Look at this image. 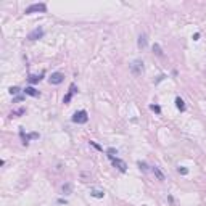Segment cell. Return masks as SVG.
<instances>
[{
  "mask_svg": "<svg viewBox=\"0 0 206 206\" xmlns=\"http://www.w3.org/2000/svg\"><path fill=\"white\" fill-rule=\"evenodd\" d=\"M71 121H73L74 124H87V122H89V113H87L85 109H79V111H76V113L73 114Z\"/></svg>",
  "mask_w": 206,
  "mask_h": 206,
  "instance_id": "cell-1",
  "label": "cell"
},
{
  "mask_svg": "<svg viewBox=\"0 0 206 206\" xmlns=\"http://www.w3.org/2000/svg\"><path fill=\"white\" fill-rule=\"evenodd\" d=\"M47 11V5L45 3H31L24 10L26 15H32V13H45Z\"/></svg>",
  "mask_w": 206,
  "mask_h": 206,
  "instance_id": "cell-2",
  "label": "cell"
},
{
  "mask_svg": "<svg viewBox=\"0 0 206 206\" xmlns=\"http://www.w3.org/2000/svg\"><path fill=\"white\" fill-rule=\"evenodd\" d=\"M143 68H145V66H143V61L142 60H134L129 65V69L134 76H140V74L143 73Z\"/></svg>",
  "mask_w": 206,
  "mask_h": 206,
  "instance_id": "cell-3",
  "label": "cell"
},
{
  "mask_svg": "<svg viewBox=\"0 0 206 206\" xmlns=\"http://www.w3.org/2000/svg\"><path fill=\"white\" fill-rule=\"evenodd\" d=\"M45 36V31H44V28L42 26H37L34 31H31V32L28 34V41H31V42H34V41H39V39H42V37Z\"/></svg>",
  "mask_w": 206,
  "mask_h": 206,
  "instance_id": "cell-4",
  "label": "cell"
},
{
  "mask_svg": "<svg viewBox=\"0 0 206 206\" xmlns=\"http://www.w3.org/2000/svg\"><path fill=\"white\" fill-rule=\"evenodd\" d=\"M63 81H65V74L58 73V71H57V73H52V76L49 77V82L52 85H60Z\"/></svg>",
  "mask_w": 206,
  "mask_h": 206,
  "instance_id": "cell-5",
  "label": "cell"
},
{
  "mask_svg": "<svg viewBox=\"0 0 206 206\" xmlns=\"http://www.w3.org/2000/svg\"><path fill=\"white\" fill-rule=\"evenodd\" d=\"M111 161H113V166L119 171V172H127V164H126V161H122L121 158L116 156V158H113Z\"/></svg>",
  "mask_w": 206,
  "mask_h": 206,
  "instance_id": "cell-6",
  "label": "cell"
},
{
  "mask_svg": "<svg viewBox=\"0 0 206 206\" xmlns=\"http://www.w3.org/2000/svg\"><path fill=\"white\" fill-rule=\"evenodd\" d=\"M77 92V89H76V84H71L69 85V90H68V93L65 95V98H63V103L65 105H69V101H71V98H73V95Z\"/></svg>",
  "mask_w": 206,
  "mask_h": 206,
  "instance_id": "cell-7",
  "label": "cell"
},
{
  "mask_svg": "<svg viewBox=\"0 0 206 206\" xmlns=\"http://www.w3.org/2000/svg\"><path fill=\"white\" fill-rule=\"evenodd\" d=\"M147 45H148V36H147V34H140V36H138V41H137V47L140 50H145Z\"/></svg>",
  "mask_w": 206,
  "mask_h": 206,
  "instance_id": "cell-8",
  "label": "cell"
},
{
  "mask_svg": "<svg viewBox=\"0 0 206 206\" xmlns=\"http://www.w3.org/2000/svg\"><path fill=\"white\" fill-rule=\"evenodd\" d=\"M151 172L155 174V177H156L159 182H164V180H166V176H164V172H163V171L159 169L158 166H153V168H151Z\"/></svg>",
  "mask_w": 206,
  "mask_h": 206,
  "instance_id": "cell-9",
  "label": "cell"
},
{
  "mask_svg": "<svg viewBox=\"0 0 206 206\" xmlns=\"http://www.w3.org/2000/svg\"><path fill=\"white\" fill-rule=\"evenodd\" d=\"M23 92H24V95H29V97H39V95H41V92H39L36 87H32V85H28Z\"/></svg>",
  "mask_w": 206,
  "mask_h": 206,
  "instance_id": "cell-10",
  "label": "cell"
},
{
  "mask_svg": "<svg viewBox=\"0 0 206 206\" xmlns=\"http://www.w3.org/2000/svg\"><path fill=\"white\" fill-rule=\"evenodd\" d=\"M42 77H44V73H42L41 76H37V74H29L28 82H29V84H39V82L42 81Z\"/></svg>",
  "mask_w": 206,
  "mask_h": 206,
  "instance_id": "cell-11",
  "label": "cell"
},
{
  "mask_svg": "<svg viewBox=\"0 0 206 206\" xmlns=\"http://www.w3.org/2000/svg\"><path fill=\"white\" fill-rule=\"evenodd\" d=\"M61 192H63V195H71L73 193V185L69 184V182H66V184H63V187H61Z\"/></svg>",
  "mask_w": 206,
  "mask_h": 206,
  "instance_id": "cell-12",
  "label": "cell"
},
{
  "mask_svg": "<svg viewBox=\"0 0 206 206\" xmlns=\"http://www.w3.org/2000/svg\"><path fill=\"white\" fill-rule=\"evenodd\" d=\"M176 106H177V109L180 111V113L185 111V101L182 100L180 97H176Z\"/></svg>",
  "mask_w": 206,
  "mask_h": 206,
  "instance_id": "cell-13",
  "label": "cell"
},
{
  "mask_svg": "<svg viewBox=\"0 0 206 206\" xmlns=\"http://www.w3.org/2000/svg\"><path fill=\"white\" fill-rule=\"evenodd\" d=\"M153 53L156 55V57H164V52H163V49H161V45L159 44H153Z\"/></svg>",
  "mask_w": 206,
  "mask_h": 206,
  "instance_id": "cell-14",
  "label": "cell"
},
{
  "mask_svg": "<svg viewBox=\"0 0 206 206\" xmlns=\"http://www.w3.org/2000/svg\"><path fill=\"white\" fill-rule=\"evenodd\" d=\"M90 195H92L93 198H103V197H105V192H103V190H97V188H93L92 192H90Z\"/></svg>",
  "mask_w": 206,
  "mask_h": 206,
  "instance_id": "cell-15",
  "label": "cell"
},
{
  "mask_svg": "<svg viewBox=\"0 0 206 206\" xmlns=\"http://www.w3.org/2000/svg\"><path fill=\"white\" fill-rule=\"evenodd\" d=\"M24 113H26V109H24V108H20V109H15V111H11V113H10V116H11V118H20V116H23Z\"/></svg>",
  "mask_w": 206,
  "mask_h": 206,
  "instance_id": "cell-16",
  "label": "cell"
},
{
  "mask_svg": "<svg viewBox=\"0 0 206 206\" xmlns=\"http://www.w3.org/2000/svg\"><path fill=\"white\" fill-rule=\"evenodd\" d=\"M116 155H118V150L116 148H108V150H106V156H108L109 159L116 158Z\"/></svg>",
  "mask_w": 206,
  "mask_h": 206,
  "instance_id": "cell-17",
  "label": "cell"
},
{
  "mask_svg": "<svg viewBox=\"0 0 206 206\" xmlns=\"http://www.w3.org/2000/svg\"><path fill=\"white\" fill-rule=\"evenodd\" d=\"M137 166H138V169H140V171H143V172H147V171L150 169V168H148V164H147L145 161H137Z\"/></svg>",
  "mask_w": 206,
  "mask_h": 206,
  "instance_id": "cell-18",
  "label": "cell"
},
{
  "mask_svg": "<svg viewBox=\"0 0 206 206\" xmlns=\"http://www.w3.org/2000/svg\"><path fill=\"white\" fill-rule=\"evenodd\" d=\"M177 172L180 174V176H187V174H188V168H185V166H179Z\"/></svg>",
  "mask_w": 206,
  "mask_h": 206,
  "instance_id": "cell-19",
  "label": "cell"
},
{
  "mask_svg": "<svg viewBox=\"0 0 206 206\" xmlns=\"http://www.w3.org/2000/svg\"><path fill=\"white\" fill-rule=\"evenodd\" d=\"M150 109H151V111H155L156 114H161V106L156 105V103H155V105H150Z\"/></svg>",
  "mask_w": 206,
  "mask_h": 206,
  "instance_id": "cell-20",
  "label": "cell"
},
{
  "mask_svg": "<svg viewBox=\"0 0 206 206\" xmlns=\"http://www.w3.org/2000/svg\"><path fill=\"white\" fill-rule=\"evenodd\" d=\"M20 92H21V89H20V87H16V85H15V87H10V93H11V95H15V97H16Z\"/></svg>",
  "mask_w": 206,
  "mask_h": 206,
  "instance_id": "cell-21",
  "label": "cell"
},
{
  "mask_svg": "<svg viewBox=\"0 0 206 206\" xmlns=\"http://www.w3.org/2000/svg\"><path fill=\"white\" fill-rule=\"evenodd\" d=\"M23 100H24V95H16V97L13 98V103H20Z\"/></svg>",
  "mask_w": 206,
  "mask_h": 206,
  "instance_id": "cell-22",
  "label": "cell"
},
{
  "mask_svg": "<svg viewBox=\"0 0 206 206\" xmlns=\"http://www.w3.org/2000/svg\"><path fill=\"white\" fill-rule=\"evenodd\" d=\"M166 77H168V76H166V74H159V76H158V79H156V81H155V84H159V82H161V81H164Z\"/></svg>",
  "mask_w": 206,
  "mask_h": 206,
  "instance_id": "cell-23",
  "label": "cell"
},
{
  "mask_svg": "<svg viewBox=\"0 0 206 206\" xmlns=\"http://www.w3.org/2000/svg\"><path fill=\"white\" fill-rule=\"evenodd\" d=\"M90 145H92L93 148H97V150H101V147L98 145V143H95V142H92V140H90Z\"/></svg>",
  "mask_w": 206,
  "mask_h": 206,
  "instance_id": "cell-24",
  "label": "cell"
},
{
  "mask_svg": "<svg viewBox=\"0 0 206 206\" xmlns=\"http://www.w3.org/2000/svg\"><path fill=\"white\" fill-rule=\"evenodd\" d=\"M58 203H60V205H66L68 201H66V200H63V198H60V200H58Z\"/></svg>",
  "mask_w": 206,
  "mask_h": 206,
  "instance_id": "cell-25",
  "label": "cell"
},
{
  "mask_svg": "<svg viewBox=\"0 0 206 206\" xmlns=\"http://www.w3.org/2000/svg\"><path fill=\"white\" fill-rule=\"evenodd\" d=\"M198 39H200V34H198V32L193 34V41H198Z\"/></svg>",
  "mask_w": 206,
  "mask_h": 206,
  "instance_id": "cell-26",
  "label": "cell"
}]
</instances>
